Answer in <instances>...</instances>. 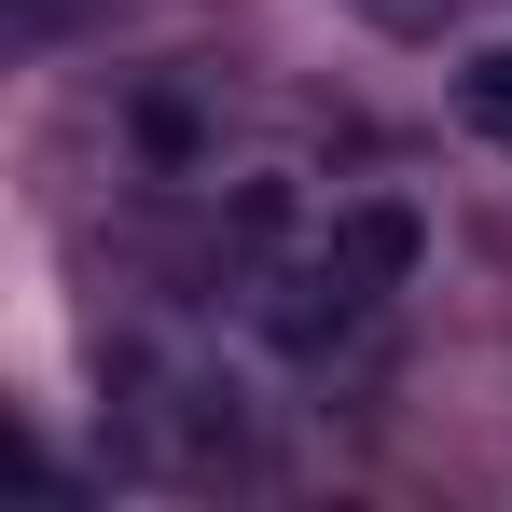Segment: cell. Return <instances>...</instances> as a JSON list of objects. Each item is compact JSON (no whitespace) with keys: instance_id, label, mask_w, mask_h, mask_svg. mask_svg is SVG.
<instances>
[{"instance_id":"obj_1","label":"cell","mask_w":512,"mask_h":512,"mask_svg":"<svg viewBox=\"0 0 512 512\" xmlns=\"http://www.w3.org/2000/svg\"><path fill=\"white\" fill-rule=\"evenodd\" d=\"M402 277H416V208H402V194H360V208H333V236L277 277L263 319H277V346H346Z\"/></svg>"},{"instance_id":"obj_3","label":"cell","mask_w":512,"mask_h":512,"mask_svg":"<svg viewBox=\"0 0 512 512\" xmlns=\"http://www.w3.org/2000/svg\"><path fill=\"white\" fill-rule=\"evenodd\" d=\"M374 14H416V28H429V14H457V0H374Z\"/></svg>"},{"instance_id":"obj_2","label":"cell","mask_w":512,"mask_h":512,"mask_svg":"<svg viewBox=\"0 0 512 512\" xmlns=\"http://www.w3.org/2000/svg\"><path fill=\"white\" fill-rule=\"evenodd\" d=\"M457 97H471V125L512 153V42H499V56H471V70H457Z\"/></svg>"}]
</instances>
